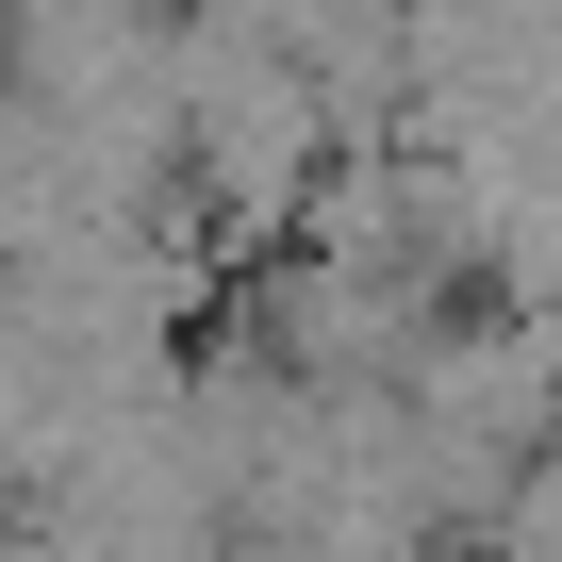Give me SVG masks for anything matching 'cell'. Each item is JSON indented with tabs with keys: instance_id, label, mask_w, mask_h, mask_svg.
Returning <instances> with one entry per match:
<instances>
[{
	"instance_id": "6da1fadb",
	"label": "cell",
	"mask_w": 562,
	"mask_h": 562,
	"mask_svg": "<svg viewBox=\"0 0 562 562\" xmlns=\"http://www.w3.org/2000/svg\"><path fill=\"white\" fill-rule=\"evenodd\" d=\"M480 281H496V315H529V331H562V182H529V199H496V248H480Z\"/></svg>"
}]
</instances>
